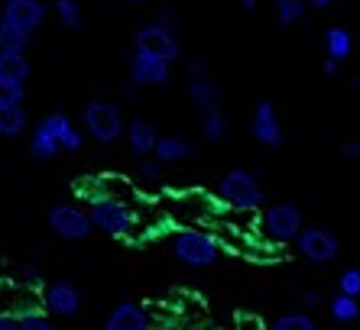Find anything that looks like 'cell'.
<instances>
[{"label":"cell","instance_id":"1","mask_svg":"<svg viewBox=\"0 0 360 330\" xmlns=\"http://www.w3.org/2000/svg\"><path fill=\"white\" fill-rule=\"evenodd\" d=\"M169 249H172V256L179 259L182 265L188 269H211V265L221 259V243L211 233L205 230H176L172 239H169Z\"/></svg>","mask_w":360,"mask_h":330},{"label":"cell","instance_id":"2","mask_svg":"<svg viewBox=\"0 0 360 330\" xmlns=\"http://www.w3.org/2000/svg\"><path fill=\"white\" fill-rule=\"evenodd\" d=\"M218 198L224 201L231 211H243V214H250V211H260L263 207V185L257 182V175L247 172V169H231L218 182Z\"/></svg>","mask_w":360,"mask_h":330},{"label":"cell","instance_id":"3","mask_svg":"<svg viewBox=\"0 0 360 330\" xmlns=\"http://www.w3.org/2000/svg\"><path fill=\"white\" fill-rule=\"evenodd\" d=\"M88 214H91L94 230L108 233V237H114V239L134 237V230H136V214L120 198H110V194H98V198H91Z\"/></svg>","mask_w":360,"mask_h":330},{"label":"cell","instance_id":"4","mask_svg":"<svg viewBox=\"0 0 360 330\" xmlns=\"http://www.w3.org/2000/svg\"><path fill=\"white\" fill-rule=\"evenodd\" d=\"M82 124H84V133H88L94 143H101V146L117 143L127 133L124 114H120V107L114 100H91V104H84Z\"/></svg>","mask_w":360,"mask_h":330},{"label":"cell","instance_id":"5","mask_svg":"<svg viewBox=\"0 0 360 330\" xmlns=\"http://www.w3.org/2000/svg\"><path fill=\"white\" fill-rule=\"evenodd\" d=\"M46 227L59 239H68V243H82L94 233V223H91V214L84 207L72 204V201H59V204L49 207L46 214Z\"/></svg>","mask_w":360,"mask_h":330},{"label":"cell","instance_id":"6","mask_svg":"<svg viewBox=\"0 0 360 330\" xmlns=\"http://www.w3.org/2000/svg\"><path fill=\"white\" fill-rule=\"evenodd\" d=\"M295 253L311 265H328L341 256V239L325 227H302L295 237Z\"/></svg>","mask_w":360,"mask_h":330},{"label":"cell","instance_id":"7","mask_svg":"<svg viewBox=\"0 0 360 330\" xmlns=\"http://www.w3.org/2000/svg\"><path fill=\"white\" fill-rule=\"evenodd\" d=\"M305 220H302V211L289 201L283 204H273L263 211V233H266L273 243H295V237L302 233Z\"/></svg>","mask_w":360,"mask_h":330},{"label":"cell","instance_id":"8","mask_svg":"<svg viewBox=\"0 0 360 330\" xmlns=\"http://www.w3.org/2000/svg\"><path fill=\"white\" fill-rule=\"evenodd\" d=\"M169 78H172V62L134 49V55H130V81L136 88H160V84H169Z\"/></svg>","mask_w":360,"mask_h":330},{"label":"cell","instance_id":"9","mask_svg":"<svg viewBox=\"0 0 360 330\" xmlns=\"http://www.w3.org/2000/svg\"><path fill=\"white\" fill-rule=\"evenodd\" d=\"M42 305L59 317H75L82 311V291L72 279H52L42 285Z\"/></svg>","mask_w":360,"mask_h":330},{"label":"cell","instance_id":"10","mask_svg":"<svg viewBox=\"0 0 360 330\" xmlns=\"http://www.w3.org/2000/svg\"><path fill=\"white\" fill-rule=\"evenodd\" d=\"M134 49L150 52V55L166 58V62H176L179 52H182V46H179L176 33H169V29H162V26L150 23V26H143L140 33L134 36Z\"/></svg>","mask_w":360,"mask_h":330},{"label":"cell","instance_id":"11","mask_svg":"<svg viewBox=\"0 0 360 330\" xmlns=\"http://www.w3.org/2000/svg\"><path fill=\"white\" fill-rule=\"evenodd\" d=\"M250 136L266 149L283 146L285 133H283V124H279V114H276V107H273V100H260V104H257V110H253V117H250Z\"/></svg>","mask_w":360,"mask_h":330},{"label":"cell","instance_id":"12","mask_svg":"<svg viewBox=\"0 0 360 330\" xmlns=\"http://www.w3.org/2000/svg\"><path fill=\"white\" fill-rule=\"evenodd\" d=\"M0 20H7L10 26H17V29L33 36L46 23V4L42 0H7L0 7Z\"/></svg>","mask_w":360,"mask_h":330},{"label":"cell","instance_id":"13","mask_svg":"<svg viewBox=\"0 0 360 330\" xmlns=\"http://www.w3.org/2000/svg\"><path fill=\"white\" fill-rule=\"evenodd\" d=\"M42 124L49 126L52 136L59 140L62 152H82V146H84V133L78 130L75 124H72V117H68V114H62V110H52V114L42 117Z\"/></svg>","mask_w":360,"mask_h":330},{"label":"cell","instance_id":"14","mask_svg":"<svg viewBox=\"0 0 360 330\" xmlns=\"http://www.w3.org/2000/svg\"><path fill=\"white\" fill-rule=\"evenodd\" d=\"M185 94H188V104H192L198 114H205V110H218L221 104H224V91H221V84L211 81L208 74H205V78H192Z\"/></svg>","mask_w":360,"mask_h":330},{"label":"cell","instance_id":"15","mask_svg":"<svg viewBox=\"0 0 360 330\" xmlns=\"http://www.w3.org/2000/svg\"><path fill=\"white\" fill-rule=\"evenodd\" d=\"M127 146L134 149V156L146 159L156 152V143H160V130H156V124H150V120H143V117H136V120H130V126H127Z\"/></svg>","mask_w":360,"mask_h":330},{"label":"cell","instance_id":"16","mask_svg":"<svg viewBox=\"0 0 360 330\" xmlns=\"http://www.w3.org/2000/svg\"><path fill=\"white\" fill-rule=\"evenodd\" d=\"M104 330H150V314L143 311L140 305H134V301H120L108 314Z\"/></svg>","mask_w":360,"mask_h":330},{"label":"cell","instance_id":"17","mask_svg":"<svg viewBox=\"0 0 360 330\" xmlns=\"http://www.w3.org/2000/svg\"><path fill=\"white\" fill-rule=\"evenodd\" d=\"M153 156L160 159L162 165H179V162H185V159L192 156V143L185 140V136H160V143H156V152Z\"/></svg>","mask_w":360,"mask_h":330},{"label":"cell","instance_id":"18","mask_svg":"<svg viewBox=\"0 0 360 330\" xmlns=\"http://www.w3.org/2000/svg\"><path fill=\"white\" fill-rule=\"evenodd\" d=\"M26 126H30V117H26L23 104H0V136L4 140L23 136Z\"/></svg>","mask_w":360,"mask_h":330},{"label":"cell","instance_id":"19","mask_svg":"<svg viewBox=\"0 0 360 330\" xmlns=\"http://www.w3.org/2000/svg\"><path fill=\"white\" fill-rule=\"evenodd\" d=\"M325 52L335 62H347L354 52V36L347 26H328L325 29Z\"/></svg>","mask_w":360,"mask_h":330},{"label":"cell","instance_id":"20","mask_svg":"<svg viewBox=\"0 0 360 330\" xmlns=\"http://www.w3.org/2000/svg\"><path fill=\"white\" fill-rule=\"evenodd\" d=\"M59 152H62L59 140H56L49 126L39 120V124H36V130H33V140H30V156L39 159V162H49V159H56Z\"/></svg>","mask_w":360,"mask_h":330},{"label":"cell","instance_id":"21","mask_svg":"<svg viewBox=\"0 0 360 330\" xmlns=\"http://www.w3.org/2000/svg\"><path fill=\"white\" fill-rule=\"evenodd\" d=\"M30 58H26V52H4L0 49V74L4 78H13V81H23L30 78Z\"/></svg>","mask_w":360,"mask_h":330},{"label":"cell","instance_id":"22","mask_svg":"<svg viewBox=\"0 0 360 330\" xmlns=\"http://www.w3.org/2000/svg\"><path fill=\"white\" fill-rule=\"evenodd\" d=\"M328 311H331V317H335L338 324H354L360 317V298L338 291V295L328 301Z\"/></svg>","mask_w":360,"mask_h":330},{"label":"cell","instance_id":"23","mask_svg":"<svg viewBox=\"0 0 360 330\" xmlns=\"http://www.w3.org/2000/svg\"><path fill=\"white\" fill-rule=\"evenodd\" d=\"M227 114L224 110H205V114H201V136H205V140L208 143H218V140H224L227 136Z\"/></svg>","mask_w":360,"mask_h":330},{"label":"cell","instance_id":"24","mask_svg":"<svg viewBox=\"0 0 360 330\" xmlns=\"http://www.w3.org/2000/svg\"><path fill=\"white\" fill-rule=\"evenodd\" d=\"M30 39L33 36L17 29V26H10L7 20H0V49L4 52H26L30 49Z\"/></svg>","mask_w":360,"mask_h":330},{"label":"cell","instance_id":"25","mask_svg":"<svg viewBox=\"0 0 360 330\" xmlns=\"http://www.w3.org/2000/svg\"><path fill=\"white\" fill-rule=\"evenodd\" d=\"M56 17H59V23L65 26L68 33H78L82 29V4L78 0H56Z\"/></svg>","mask_w":360,"mask_h":330},{"label":"cell","instance_id":"26","mask_svg":"<svg viewBox=\"0 0 360 330\" xmlns=\"http://www.w3.org/2000/svg\"><path fill=\"white\" fill-rule=\"evenodd\" d=\"M276 4V23L283 26H295L305 17V0H273Z\"/></svg>","mask_w":360,"mask_h":330},{"label":"cell","instance_id":"27","mask_svg":"<svg viewBox=\"0 0 360 330\" xmlns=\"http://www.w3.org/2000/svg\"><path fill=\"white\" fill-rule=\"evenodd\" d=\"M269 330H319V324L311 321L309 314H302V311H289V314H283V317H276Z\"/></svg>","mask_w":360,"mask_h":330},{"label":"cell","instance_id":"28","mask_svg":"<svg viewBox=\"0 0 360 330\" xmlns=\"http://www.w3.org/2000/svg\"><path fill=\"white\" fill-rule=\"evenodd\" d=\"M23 98H26L23 81H13V78L0 74V104H23Z\"/></svg>","mask_w":360,"mask_h":330},{"label":"cell","instance_id":"29","mask_svg":"<svg viewBox=\"0 0 360 330\" xmlns=\"http://www.w3.org/2000/svg\"><path fill=\"white\" fill-rule=\"evenodd\" d=\"M17 321H20V330H56L42 311H20Z\"/></svg>","mask_w":360,"mask_h":330},{"label":"cell","instance_id":"30","mask_svg":"<svg viewBox=\"0 0 360 330\" xmlns=\"http://www.w3.org/2000/svg\"><path fill=\"white\" fill-rule=\"evenodd\" d=\"M338 291L360 298V269H344L341 279H338Z\"/></svg>","mask_w":360,"mask_h":330},{"label":"cell","instance_id":"31","mask_svg":"<svg viewBox=\"0 0 360 330\" xmlns=\"http://www.w3.org/2000/svg\"><path fill=\"white\" fill-rule=\"evenodd\" d=\"M136 175H140L143 182L156 185L162 178V162H160V159H140V165H136Z\"/></svg>","mask_w":360,"mask_h":330},{"label":"cell","instance_id":"32","mask_svg":"<svg viewBox=\"0 0 360 330\" xmlns=\"http://www.w3.org/2000/svg\"><path fill=\"white\" fill-rule=\"evenodd\" d=\"M156 26H162V29H169V33H179V13L172 7H162L160 13H156V20H153Z\"/></svg>","mask_w":360,"mask_h":330},{"label":"cell","instance_id":"33","mask_svg":"<svg viewBox=\"0 0 360 330\" xmlns=\"http://www.w3.org/2000/svg\"><path fill=\"white\" fill-rule=\"evenodd\" d=\"M20 282H23L26 289H42V272L36 265H23L20 269Z\"/></svg>","mask_w":360,"mask_h":330},{"label":"cell","instance_id":"34","mask_svg":"<svg viewBox=\"0 0 360 330\" xmlns=\"http://www.w3.org/2000/svg\"><path fill=\"white\" fill-rule=\"evenodd\" d=\"M188 72H192V78H205V74H208V58L195 55L192 62H188Z\"/></svg>","mask_w":360,"mask_h":330},{"label":"cell","instance_id":"35","mask_svg":"<svg viewBox=\"0 0 360 330\" xmlns=\"http://www.w3.org/2000/svg\"><path fill=\"white\" fill-rule=\"evenodd\" d=\"M302 305H305V308H319L321 305V291L319 289H305V291H302Z\"/></svg>","mask_w":360,"mask_h":330},{"label":"cell","instance_id":"36","mask_svg":"<svg viewBox=\"0 0 360 330\" xmlns=\"http://www.w3.org/2000/svg\"><path fill=\"white\" fill-rule=\"evenodd\" d=\"M344 156H347V159H360V140H347V143H344Z\"/></svg>","mask_w":360,"mask_h":330},{"label":"cell","instance_id":"37","mask_svg":"<svg viewBox=\"0 0 360 330\" xmlns=\"http://www.w3.org/2000/svg\"><path fill=\"white\" fill-rule=\"evenodd\" d=\"M0 330H20V321L13 314H0Z\"/></svg>","mask_w":360,"mask_h":330},{"label":"cell","instance_id":"38","mask_svg":"<svg viewBox=\"0 0 360 330\" xmlns=\"http://www.w3.org/2000/svg\"><path fill=\"white\" fill-rule=\"evenodd\" d=\"M305 4L315 10H325V7H331V4H338V0H305Z\"/></svg>","mask_w":360,"mask_h":330},{"label":"cell","instance_id":"39","mask_svg":"<svg viewBox=\"0 0 360 330\" xmlns=\"http://www.w3.org/2000/svg\"><path fill=\"white\" fill-rule=\"evenodd\" d=\"M338 65H341V62H335V58H325V65H321V68H325V74H335Z\"/></svg>","mask_w":360,"mask_h":330},{"label":"cell","instance_id":"40","mask_svg":"<svg viewBox=\"0 0 360 330\" xmlns=\"http://www.w3.org/2000/svg\"><path fill=\"white\" fill-rule=\"evenodd\" d=\"M124 98H127V100H134V98H136V84H134V81H130V84L124 88Z\"/></svg>","mask_w":360,"mask_h":330},{"label":"cell","instance_id":"41","mask_svg":"<svg viewBox=\"0 0 360 330\" xmlns=\"http://www.w3.org/2000/svg\"><path fill=\"white\" fill-rule=\"evenodd\" d=\"M257 4H260V0H240L243 10H257Z\"/></svg>","mask_w":360,"mask_h":330},{"label":"cell","instance_id":"42","mask_svg":"<svg viewBox=\"0 0 360 330\" xmlns=\"http://www.w3.org/2000/svg\"><path fill=\"white\" fill-rule=\"evenodd\" d=\"M127 4H146V0H127Z\"/></svg>","mask_w":360,"mask_h":330}]
</instances>
